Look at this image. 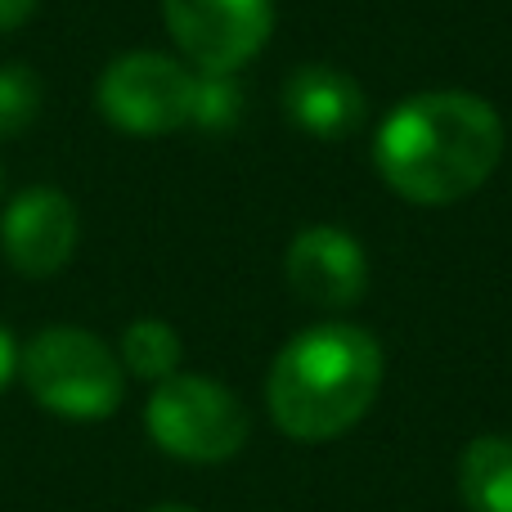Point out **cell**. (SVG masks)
<instances>
[{"label": "cell", "instance_id": "1", "mask_svg": "<svg viewBox=\"0 0 512 512\" xmlns=\"http://www.w3.org/2000/svg\"><path fill=\"white\" fill-rule=\"evenodd\" d=\"M504 158V122L468 90H423L391 108L373 131L382 185L414 207H450L477 194Z\"/></svg>", "mask_w": 512, "mask_h": 512}, {"label": "cell", "instance_id": "2", "mask_svg": "<svg viewBox=\"0 0 512 512\" xmlns=\"http://www.w3.org/2000/svg\"><path fill=\"white\" fill-rule=\"evenodd\" d=\"M382 391V346L360 324L301 328L270 364L265 405L292 441H333L351 432Z\"/></svg>", "mask_w": 512, "mask_h": 512}, {"label": "cell", "instance_id": "3", "mask_svg": "<svg viewBox=\"0 0 512 512\" xmlns=\"http://www.w3.org/2000/svg\"><path fill=\"white\" fill-rule=\"evenodd\" d=\"M18 378L45 414L68 418V423L113 418L126 400V369L117 351L90 328L72 324L41 328L23 346Z\"/></svg>", "mask_w": 512, "mask_h": 512}, {"label": "cell", "instance_id": "4", "mask_svg": "<svg viewBox=\"0 0 512 512\" xmlns=\"http://www.w3.org/2000/svg\"><path fill=\"white\" fill-rule=\"evenodd\" d=\"M144 427L162 454L185 463H225L252 436L243 400L203 373H176L158 382L144 405Z\"/></svg>", "mask_w": 512, "mask_h": 512}, {"label": "cell", "instance_id": "5", "mask_svg": "<svg viewBox=\"0 0 512 512\" xmlns=\"http://www.w3.org/2000/svg\"><path fill=\"white\" fill-rule=\"evenodd\" d=\"M95 104L126 135H171L194 122L198 72L158 50L117 54L95 81Z\"/></svg>", "mask_w": 512, "mask_h": 512}, {"label": "cell", "instance_id": "6", "mask_svg": "<svg viewBox=\"0 0 512 512\" xmlns=\"http://www.w3.org/2000/svg\"><path fill=\"white\" fill-rule=\"evenodd\" d=\"M162 23L194 72L234 77L270 41L274 0H162Z\"/></svg>", "mask_w": 512, "mask_h": 512}, {"label": "cell", "instance_id": "7", "mask_svg": "<svg viewBox=\"0 0 512 512\" xmlns=\"http://www.w3.org/2000/svg\"><path fill=\"white\" fill-rule=\"evenodd\" d=\"M288 288L315 310H351L369 292V256L360 239L337 225H310L283 256Z\"/></svg>", "mask_w": 512, "mask_h": 512}, {"label": "cell", "instance_id": "8", "mask_svg": "<svg viewBox=\"0 0 512 512\" xmlns=\"http://www.w3.org/2000/svg\"><path fill=\"white\" fill-rule=\"evenodd\" d=\"M77 207L59 189H23L0 216V252L27 279H50L77 252Z\"/></svg>", "mask_w": 512, "mask_h": 512}, {"label": "cell", "instance_id": "9", "mask_svg": "<svg viewBox=\"0 0 512 512\" xmlns=\"http://www.w3.org/2000/svg\"><path fill=\"white\" fill-rule=\"evenodd\" d=\"M283 117L319 144L351 140L369 117L360 81L333 63H301L283 81Z\"/></svg>", "mask_w": 512, "mask_h": 512}, {"label": "cell", "instance_id": "10", "mask_svg": "<svg viewBox=\"0 0 512 512\" xmlns=\"http://www.w3.org/2000/svg\"><path fill=\"white\" fill-rule=\"evenodd\" d=\"M459 495L468 512H512V436L486 432L463 445Z\"/></svg>", "mask_w": 512, "mask_h": 512}, {"label": "cell", "instance_id": "11", "mask_svg": "<svg viewBox=\"0 0 512 512\" xmlns=\"http://www.w3.org/2000/svg\"><path fill=\"white\" fill-rule=\"evenodd\" d=\"M180 355H185V346H180V333L167 324V319H135V324L122 333L117 360H122L126 373H135V378L158 387V382H167L180 373Z\"/></svg>", "mask_w": 512, "mask_h": 512}, {"label": "cell", "instance_id": "12", "mask_svg": "<svg viewBox=\"0 0 512 512\" xmlns=\"http://www.w3.org/2000/svg\"><path fill=\"white\" fill-rule=\"evenodd\" d=\"M41 77L27 63H0V135H23L41 117Z\"/></svg>", "mask_w": 512, "mask_h": 512}, {"label": "cell", "instance_id": "13", "mask_svg": "<svg viewBox=\"0 0 512 512\" xmlns=\"http://www.w3.org/2000/svg\"><path fill=\"white\" fill-rule=\"evenodd\" d=\"M243 113V90L234 77H207L198 72V104H194V126H207V131H225L234 126Z\"/></svg>", "mask_w": 512, "mask_h": 512}, {"label": "cell", "instance_id": "14", "mask_svg": "<svg viewBox=\"0 0 512 512\" xmlns=\"http://www.w3.org/2000/svg\"><path fill=\"white\" fill-rule=\"evenodd\" d=\"M18 360H23V351H18L14 333H9V328L0 324V391H5L9 382L18 378Z\"/></svg>", "mask_w": 512, "mask_h": 512}, {"label": "cell", "instance_id": "15", "mask_svg": "<svg viewBox=\"0 0 512 512\" xmlns=\"http://www.w3.org/2000/svg\"><path fill=\"white\" fill-rule=\"evenodd\" d=\"M36 5H41V0H0V36L18 32V27L36 14Z\"/></svg>", "mask_w": 512, "mask_h": 512}, {"label": "cell", "instance_id": "16", "mask_svg": "<svg viewBox=\"0 0 512 512\" xmlns=\"http://www.w3.org/2000/svg\"><path fill=\"white\" fill-rule=\"evenodd\" d=\"M149 512H198V508H185V504H158V508H149Z\"/></svg>", "mask_w": 512, "mask_h": 512}]
</instances>
